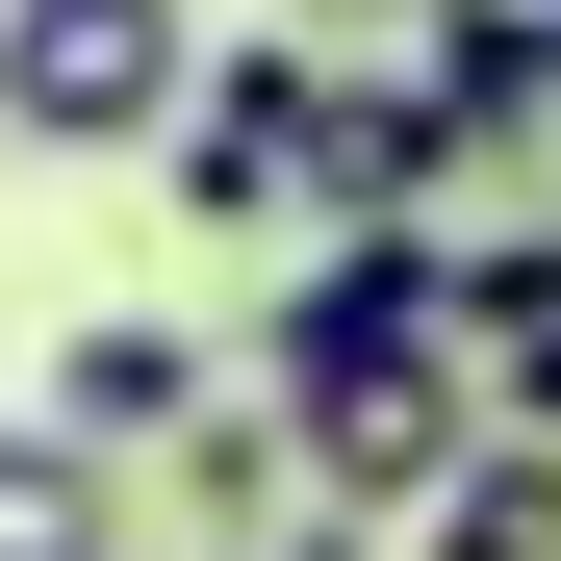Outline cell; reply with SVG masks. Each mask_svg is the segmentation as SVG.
<instances>
[{
    "instance_id": "obj_1",
    "label": "cell",
    "mask_w": 561,
    "mask_h": 561,
    "mask_svg": "<svg viewBox=\"0 0 561 561\" xmlns=\"http://www.w3.org/2000/svg\"><path fill=\"white\" fill-rule=\"evenodd\" d=\"M205 434H230V409H205V332H179V307H103V332H51L0 485H26V511H103L128 459H205Z\"/></svg>"
},
{
    "instance_id": "obj_2",
    "label": "cell",
    "mask_w": 561,
    "mask_h": 561,
    "mask_svg": "<svg viewBox=\"0 0 561 561\" xmlns=\"http://www.w3.org/2000/svg\"><path fill=\"white\" fill-rule=\"evenodd\" d=\"M205 0H26V51H0V103H26V153H179L205 128Z\"/></svg>"
},
{
    "instance_id": "obj_4",
    "label": "cell",
    "mask_w": 561,
    "mask_h": 561,
    "mask_svg": "<svg viewBox=\"0 0 561 561\" xmlns=\"http://www.w3.org/2000/svg\"><path fill=\"white\" fill-rule=\"evenodd\" d=\"M409 561H561V434H485V485H459Z\"/></svg>"
},
{
    "instance_id": "obj_5",
    "label": "cell",
    "mask_w": 561,
    "mask_h": 561,
    "mask_svg": "<svg viewBox=\"0 0 561 561\" xmlns=\"http://www.w3.org/2000/svg\"><path fill=\"white\" fill-rule=\"evenodd\" d=\"M255 561H409V536H383V511H332V485H307V511H280Z\"/></svg>"
},
{
    "instance_id": "obj_3",
    "label": "cell",
    "mask_w": 561,
    "mask_h": 561,
    "mask_svg": "<svg viewBox=\"0 0 561 561\" xmlns=\"http://www.w3.org/2000/svg\"><path fill=\"white\" fill-rule=\"evenodd\" d=\"M153 179H179V230H230V255L280 230V255H307V230H332V51H230L205 128H179Z\"/></svg>"
},
{
    "instance_id": "obj_6",
    "label": "cell",
    "mask_w": 561,
    "mask_h": 561,
    "mask_svg": "<svg viewBox=\"0 0 561 561\" xmlns=\"http://www.w3.org/2000/svg\"><path fill=\"white\" fill-rule=\"evenodd\" d=\"M511 434H561V357H536V383H511Z\"/></svg>"
}]
</instances>
